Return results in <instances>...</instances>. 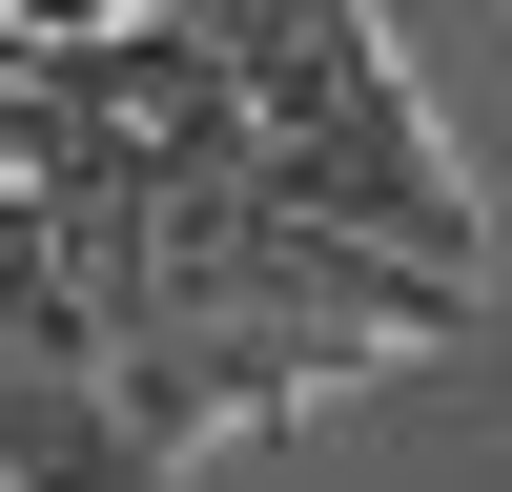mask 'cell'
Segmentation results:
<instances>
[{"mask_svg":"<svg viewBox=\"0 0 512 492\" xmlns=\"http://www.w3.org/2000/svg\"><path fill=\"white\" fill-rule=\"evenodd\" d=\"M0 82H41V103H103V123H144V144H185L205 185H246V144H267V123H246V62H226L205 21H103V41H21Z\"/></svg>","mask_w":512,"mask_h":492,"instance_id":"cell-1","label":"cell"},{"mask_svg":"<svg viewBox=\"0 0 512 492\" xmlns=\"http://www.w3.org/2000/svg\"><path fill=\"white\" fill-rule=\"evenodd\" d=\"M164 451L123 431L103 369H0V492H144Z\"/></svg>","mask_w":512,"mask_h":492,"instance_id":"cell-2","label":"cell"},{"mask_svg":"<svg viewBox=\"0 0 512 492\" xmlns=\"http://www.w3.org/2000/svg\"><path fill=\"white\" fill-rule=\"evenodd\" d=\"M328 21H369V0H205V41H226V62H287V41H328Z\"/></svg>","mask_w":512,"mask_h":492,"instance_id":"cell-3","label":"cell"},{"mask_svg":"<svg viewBox=\"0 0 512 492\" xmlns=\"http://www.w3.org/2000/svg\"><path fill=\"white\" fill-rule=\"evenodd\" d=\"M103 21H205V0H21V41H103ZM0 41V62H21Z\"/></svg>","mask_w":512,"mask_h":492,"instance_id":"cell-4","label":"cell"}]
</instances>
